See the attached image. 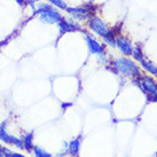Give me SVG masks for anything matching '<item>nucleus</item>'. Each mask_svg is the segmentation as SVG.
I'll return each mask as SVG.
<instances>
[{"mask_svg":"<svg viewBox=\"0 0 157 157\" xmlns=\"http://www.w3.org/2000/svg\"><path fill=\"white\" fill-rule=\"evenodd\" d=\"M110 64H111V69L116 74L123 75L125 77L138 78L141 76V70L139 66L128 57H116L111 61Z\"/></svg>","mask_w":157,"mask_h":157,"instance_id":"1","label":"nucleus"},{"mask_svg":"<svg viewBox=\"0 0 157 157\" xmlns=\"http://www.w3.org/2000/svg\"><path fill=\"white\" fill-rule=\"evenodd\" d=\"M66 12L70 15V17H72L76 21H86L94 15V9H93V5L86 4L84 6H79V7H68Z\"/></svg>","mask_w":157,"mask_h":157,"instance_id":"2","label":"nucleus"},{"mask_svg":"<svg viewBox=\"0 0 157 157\" xmlns=\"http://www.w3.org/2000/svg\"><path fill=\"white\" fill-rule=\"evenodd\" d=\"M88 29H90L93 33H95L96 36H99V37H105V36L107 35V33H109L110 30H111V28H110L102 18L99 17V16H95V15H93V16L88 20Z\"/></svg>","mask_w":157,"mask_h":157,"instance_id":"3","label":"nucleus"},{"mask_svg":"<svg viewBox=\"0 0 157 157\" xmlns=\"http://www.w3.org/2000/svg\"><path fill=\"white\" fill-rule=\"evenodd\" d=\"M133 83L144 92V94L157 93V83L155 82V79H153L149 76H140L138 78H134Z\"/></svg>","mask_w":157,"mask_h":157,"instance_id":"4","label":"nucleus"},{"mask_svg":"<svg viewBox=\"0 0 157 157\" xmlns=\"http://www.w3.org/2000/svg\"><path fill=\"white\" fill-rule=\"evenodd\" d=\"M59 25V30H60V35H64L68 32H72V31H79L82 30V26L78 23V21L74 20L72 17H63L57 23Z\"/></svg>","mask_w":157,"mask_h":157,"instance_id":"5","label":"nucleus"},{"mask_svg":"<svg viewBox=\"0 0 157 157\" xmlns=\"http://www.w3.org/2000/svg\"><path fill=\"white\" fill-rule=\"evenodd\" d=\"M38 18L40 22L45 23V24H57L63 18V16L57 9L53 8L51 10L38 14Z\"/></svg>","mask_w":157,"mask_h":157,"instance_id":"6","label":"nucleus"},{"mask_svg":"<svg viewBox=\"0 0 157 157\" xmlns=\"http://www.w3.org/2000/svg\"><path fill=\"white\" fill-rule=\"evenodd\" d=\"M116 47L126 56L132 55L133 49H134V46H133L131 40L128 39L126 36L122 35H118L116 37Z\"/></svg>","mask_w":157,"mask_h":157,"instance_id":"7","label":"nucleus"},{"mask_svg":"<svg viewBox=\"0 0 157 157\" xmlns=\"http://www.w3.org/2000/svg\"><path fill=\"white\" fill-rule=\"evenodd\" d=\"M85 41H86L87 48L91 54H93V55H99L101 53H105V45L100 44L93 36L86 33L85 35Z\"/></svg>","mask_w":157,"mask_h":157,"instance_id":"8","label":"nucleus"},{"mask_svg":"<svg viewBox=\"0 0 157 157\" xmlns=\"http://www.w3.org/2000/svg\"><path fill=\"white\" fill-rule=\"evenodd\" d=\"M140 64H141V67H142L147 72L154 75V76H157V64L156 63H154L153 61H150V60H148V59L146 57L144 61L140 62Z\"/></svg>","mask_w":157,"mask_h":157,"instance_id":"9","label":"nucleus"},{"mask_svg":"<svg viewBox=\"0 0 157 157\" xmlns=\"http://www.w3.org/2000/svg\"><path fill=\"white\" fill-rule=\"evenodd\" d=\"M119 35L118 33V29L117 30H110L109 33H107L105 37H102V39L105 41V44H107L108 46H111V47H116V37Z\"/></svg>","mask_w":157,"mask_h":157,"instance_id":"10","label":"nucleus"},{"mask_svg":"<svg viewBox=\"0 0 157 157\" xmlns=\"http://www.w3.org/2000/svg\"><path fill=\"white\" fill-rule=\"evenodd\" d=\"M79 149H80V139L77 138V139L72 140L69 144V153L70 155L72 156H77L79 153Z\"/></svg>","mask_w":157,"mask_h":157,"instance_id":"11","label":"nucleus"},{"mask_svg":"<svg viewBox=\"0 0 157 157\" xmlns=\"http://www.w3.org/2000/svg\"><path fill=\"white\" fill-rule=\"evenodd\" d=\"M132 56L134 57V60H136L139 63L141 61H144V59H146V55H144V51H142L141 46H139V45L134 46V49H133V53H132Z\"/></svg>","mask_w":157,"mask_h":157,"instance_id":"12","label":"nucleus"},{"mask_svg":"<svg viewBox=\"0 0 157 157\" xmlns=\"http://www.w3.org/2000/svg\"><path fill=\"white\" fill-rule=\"evenodd\" d=\"M55 8L53 5H51L49 2H40L36 6V13L40 14L43 12H47V10H51V9Z\"/></svg>","mask_w":157,"mask_h":157,"instance_id":"13","label":"nucleus"},{"mask_svg":"<svg viewBox=\"0 0 157 157\" xmlns=\"http://www.w3.org/2000/svg\"><path fill=\"white\" fill-rule=\"evenodd\" d=\"M33 153H35V156L36 157H52V155L46 151L45 149H43L41 147L39 146H33Z\"/></svg>","mask_w":157,"mask_h":157,"instance_id":"14","label":"nucleus"},{"mask_svg":"<svg viewBox=\"0 0 157 157\" xmlns=\"http://www.w3.org/2000/svg\"><path fill=\"white\" fill-rule=\"evenodd\" d=\"M47 1L57 9L66 10V9L68 8V5L66 4V1H64V0H47Z\"/></svg>","mask_w":157,"mask_h":157,"instance_id":"15","label":"nucleus"},{"mask_svg":"<svg viewBox=\"0 0 157 157\" xmlns=\"http://www.w3.org/2000/svg\"><path fill=\"white\" fill-rule=\"evenodd\" d=\"M9 136H10V134H8V133H7V131H6L5 126L2 125V126H1V128H0V141L5 142L6 144H9Z\"/></svg>","mask_w":157,"mask_h":157,"instance_id":"16","label":"nucleus"},{"mask_svg":"<svg viewBox=\"0 0 157 157\" xmlns=\"http://www.w3.org/2000/svg\"><path fill=\"white\" fill-rule=\"evenodd\" d=\"M22 141H23V144H24V149H26V150H31V148H33L31 135H25V136L22 139Z\"/></svg>","mask_w":157,"mask_h":157,"instance_id":"17","label":"nucleus"},{"mask_svg":"<svg viewBox=\"0 0 157 157\" xmlns=\"http://www.w3.org/2000/svg\"><path fill=\"white\" fill-rule=\"evenodd\" d=\"M147 101L148 102H157V93L155 94H146Z\"/></svg>","mask_w":157,"mask_h":157,"instance_id":"18","label":"nucleus"},{"mask_svg":"<svg viewBox=\"0 0 157 157\" xmlns=\"http://www.w3.org/2000/svg\"><path fill=\"white\" fill-rule=\"evenodd\" d=\"M20 6H24V5L28 4V0H15Z\"/></svg>","mask_w":157,"mask_h":157,"instance_id":"19","label":"nucleus"},{"mask_svg":"<svg viewBox=\"0 0 157 157\" xmlns=\"http://www.w3.org/2000/svg\"><path fill=\"white\" fill-rule=\"evenodd\" d=\"M9 157H25L24 155H22V154H18V153H13L12 155Z\"/></svg>","mask_w":157,"mask_h":157,"instance_id":"20","label":"nucleus"},{"mask_svg":"<svg viewBox=\"0 0 157 157\" xmlns=\"http://www.w3.org/2000/svg\"><path fill=\"white\" fill-rule=\"evenodd\" d=\"M0 157H4V154H2V146H0Z\"/></svg>","mask_w":157,"mask_h":157,"instance_id":"21","label":"nucleus"},{"mask_svg":"<svg viewBox=\"0 0 157 157\" xmlns=\"http://www.w3.org/2000/svg\"><path fill=\"white\" fill-rule=\"evenodd\" d=\"M52 157H54V156H52ZM57 157H67V156H57Z\"/></svg>","mask_w":157,"mask_h":157,"instance_id":"22","label":"nucleus"},{"mask_svg":"<svg viewBox=\"0 0 157 157\" xmlns=\"http://www.w3.org/2000/svg\"><path fill=\"white\" fill-rule=\"evenodd\" d=\"M1 126H2V125H1V124H0V128H1Z\"/></svg>","mask_w":157,"mask_h":157,"instance_id":"23","label":"nucleus"},{"mask_svg":"<svg viewBox=\"0 0 157 157\" xmlns=\"http://www.w3.org/2000/svg\"><path fill=\"white\" fill-rule=\"evenodd\" d=\"M156 77H157V76H156Z\"/></svg>","mask_w":157,"mask_h":157,"instance_id":"24","label":"nucleus"}]
</instances>
